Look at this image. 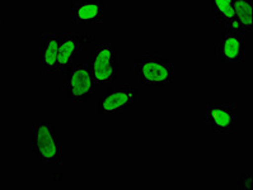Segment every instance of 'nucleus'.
I'll list each match as a JSON object with an SVG mask.
<instances>
[{"label":"nucleus","mask_w":253,"mask_h":190,"mask_svg":"<svg viewBox=\"0 0 253 190\" xmlns=\"http://www.w3.org/2000/svg\"><path fill=\"white\" fill-rule=\"evenodd\" d=\"M32 154L43 165H63V137L57 133L52 123H35L32 127Z\"/></svg>","instance_id":"obj_1"},{"label":"nucleus","mask_w":253,"mask_h":190,"mask_svg":"<svg viewBox=\"0 0 253 190\" xmlns=\"http://www.w3.org/2000/svg\"><path fill=\"white\" fill-rule=\"evenodd\" d=\"M174 63L162 54L144 55L134 63V72L145 86H166L174 81Z\"/></svg>","instance_id":"obj_2"},{"label":"nucleus","mask_w":253,"mask_h":190,"mask_svg":"<svg viewBox=\"0 0 253 190\" xmlns=\"http://www.w3.org/2000/svg\"><path fill=\"white\" fill-rule=\"evenodd\" d=\"M63 74V93L69 100L83 104L92 96L97 81L88 63H73Z\"/></svg>","instance_id":"obj_3"},{"label":"nucleus","mask_w":253,"mask_h":190,"mask_svg":"<svg viewBox=\"0 0 253 190\" xmlns=\"http://www.w3.org/2000/svg\"><path fill=\"white\" fill-rule=\"evenodd\" d=\"M89 67L97 84H112L116 80L120 65L117 63L116 46L112 43H97L89 56Z\"/></svg>","instance_id":"obj_4"},{"label":"nucleus","mask_w":253,"mask_h":190,"mask_svg":"<svg viewBox=\"0 0 253 190\" xmlns=\"http://www.w3.org/2000/svg\"><path fill=\"white\" fill-rule=\"evenodd\" d=\"M136 86L130 84H115L102 95L98 101V113L102 116H116L125 113L135 105L137 99Z\"/></svg>","instance_id":"obj_5"},{"label":"nucleus","mask_w":253,"mask_h":190,"mask_svg":"<svg viewBox=\"0 0 253 190\" xmlns=\"http://www.w3.org/2000/svg\"><path fill=\"white\" fill-rule=\"evenodd\" d=\"M206 125L216 134H234L237 129V108L234 104L209 103L204 109Z\"/></svg>","instance_id":"obj_6"},{"label":"nucleus","mask_w":253,"mask_h":190,"mask_svg":"<svg viewBox=\"0 0 253 190\" xmlns=\"http://www.w3.org/2000/svg\"><path fill=\"white\" fill-rule=\"evenodd\" d=\"M216 54L223 63L239 65L246 63V34L239 31L225 28L217 42Z\"/></svg>","instance_id":"obj_7"},{"label":"nucleus","mask_w":253,"mask_h":190,"mask_svg":"<svg viewBox=\"0 0 253 190\" xmlns=\"http://www.w3.org/2000/svg\"><path fill=\"white\" fill-rule=\"evenodd\" d=\"M60 33H42L41 51H40V65L45 74H57L59 63Z\"/></svg>","instance_id":"obj_8"},{"label":"nucleus","mask_w":253,"mask_h":190,"mask_svg":"<svg viewBox=\"0 0 253 190\" xmlns=\"http://www.w3.org/2000/svg\"><path fill=\"white\" fill-rule=\"evenodd\" d=\"M81 34L74 33H60L59 45V63H57V74H61L74 63L78 56L82 54Z\"/></svg>","instance_id":"obj_9"},{"label":"nucleus","mask_w":253,"mask_h":190,"mask_svg":"<svg viewBox=\"0 0 253 190\" xmlns=\"http://www.w3.org/2000/svg\"><path fill=\"white\" fill-rule=\"evenodd\" d=\"M73 22L81 24H101L104 18V3L90 0L73 4Z\"/></svg>","instance_id":"obj_10"},{"label":"nucleus","mask_w":253,"mask_h":190,"mask_svg":"<svg viewBox=\"0 0 253 190\" xmlns=\"http://www.w3.org/2000/svg\"><path fill=\"white\" fill-rule=\"evenodd\" d=\"M233 3H234V0H211L212 14H214L216 23L223 24L224 27L229 28V30L241 32L238 23L235 21Z\"/></svg>","instance_id":"obj_11"},{"label":"nucleus","mask_w":253,"mask_h":190,"mask_svg":"<svg viewBox=\"0 0 253 190\" xmlns=\"http://www.w3.org/2000/svg\"><path fill=\"white\" fill-rule=\"evenodd\" d=\"M235 21L238 23L241 32H252L253 23V1L252 0H234L233 3Z\"/></svg>","instance_id":"obj_12"},{"label":"nucleus","mask_w":253,"mask_h":190,"mask_svg":"<svg viewBox=\"0 0 253 190\" xmlns=\"http://www.w3.org/2000/svg\"><path fill=\"white\" fill-rule=\"evenodd\" d=\"M239 188L242 190H253V184H252V175L248 174V175H243L239 180Z\"/></svg>","instance_id":"obj_13"},{"label":"nucleus","mask_w":253,"mask_h":190,"mask_svg":"<svg viewBox=\"0 0 253 190\" xmlns=\"http://www.w3.org/2000/svg\"><path fill=\"white\" fill-rule=\"evenodd\" d=\"M0 21H1V4H0Z\"/></svg>","instance_id":"obj_14"},{"label":"nucleus","mask_w":253,"mask_h":190,"mask_svg":"<svg viewBox=\"0 0 253 190\" xmlns=\"http://www.w3.org/2000/svg\"><path fill=\"white\" fill-rule=\"evenodd\" d=\"M64 1H66V0H64Z\"/></svg>","instance_id":"obj_15"}]
</instances>
